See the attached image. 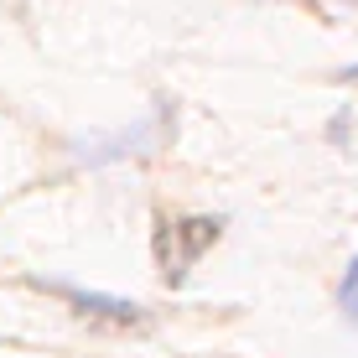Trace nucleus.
<instances>
[{"mask_svg": "<svg viewBox=\"0 0 358 358\" xmlns=\"http://www.w3.org/2000/svg\"><path fill=\"white\" fill-rule=\"evenodd\" d=\"M63 296H68V301H78V306H104L109 317H135V312H141L135 301H115V296H99V291H73V286H63Z\"/></svg>", "mask_w": 358, "mask_h": 358, "instance_id": "obj_1", "label": "nucleus"}, {"mask_svg": "<svg viewBox=\"0 0 358 358\" xmlns=\"http://www.w3.org/2000/svg\"><path fill=\"white\" fill-rule=\"evenodd\" d=\"M338 306H343L348 322H358V255L348 260V270L338 275Z\"/></svg>", "mask_w": 358, "mask_h": 358, "instance_id": "obj_2", "label": "nucleus"}]
</instances>
